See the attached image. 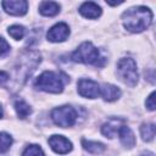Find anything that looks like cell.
Instances as JSON below:
<instances>
[{"label":"cell","mask_w":156,"mask_h":156,"mask_svg":"<svg viewBox=\"0 0 156 156\" xmlns=\"http://www.w3.org/2000/svg\"><path fill=\"white\" fill-rule=\"evenodd\" d=\"M124 27L133 33H139L146 29L152 21V12L145 6H136L127 10L123 16Z\"/></svg>","instance_id":"obj_1"},{"label":"cell","mask_w":156,"mask_h":156,"mask_svg":"<svg viewBox=\"0 0 156 156\" xmlns=\"http://www.w3.org/2000/svg\"><path fill=\"white\" fill-rule=\"evenodd\" d=\"M72 60L74 62L89 63L100 67L105 63V58L100 55V51L89 41H85L78 46V49L72 54Z\"/></svg>","instance_id":"obj_2"},{"label":"cell","mask_w":156,"mask_h":156,"mask_svg":"<svg viewBox=\"0 0 156 156\" xmlns=\"http://www.w3.org/2000/svg\"><path fill=\"white\" fill-rule=\"evenodd\" d=\"M35 88L46 93L58 94L63 90V82L57 73L52 71H45L37 78Z\"/></svg>","instance_id":"obj_3"},{"label":"cell","mask_w":156,"mask_h":156,"mask_svg":"<svg viewBox=\"0 0 156 156\" xmlns=\"http://www.w3.org/2000/svg\"><path fill=\"white\" fill-rule=\"evenodd\" d=\"M117 74L121 78V80L128 84L129 87L136 85L139 74H138L135 61L130 57L121 58L117 63Z\"/></svg>","instance_id":"obj_4"},{"label":"cell","mask_w":156,"mask_h":156,"mask_svg":"<svg viewBox=\"0 0 156 156\" xmlns=\"http://www.w3.org/2000/svg\"><path fill=\"white\" fill-rule=\"evenodd\" d=\"M77 111L68 105L60 106L51 112V118L54 123L61 128H68L72 127L77 121Z\"/></svg>","instance_id":"obj_5"},{"label":"cell","mask_w":156,"mask_h":156,"mask_svg":"<svg viewBox=\"0 0 156 156\" xmlns=\"http://www.w3.org/2000/svg\"><path fill=\"white\" fill-rule=\"evenodd\" d=\"M78 93L83 98L95 99L100 95V87L91 79H80L78 82Z\"/></svg>","instance_id":"obj_6"},{"label":"cell","mask_w":156,"mask_h":156,"mask_svg":"<svg viewBox=\"0 0 156 156\" xmlns=\"http://www.w3.org/2000/svg\"><path fill=\"white\" fill-rule=\"evenodd\" d=\"M69 35V28L66 23L60 22L56 23L55 26H52L49 32H48V40L52 41V43H58V41H63L68 38Z\"/></svg>","instance_id":"obj_7"},{"label":"cell","mask_w":156,"mask_h":156,"mask_svg":"<svg viewBox=\"0 0 156 156\" xmlns=\"http://www.w3.org/2000/svg\"><path fill=\"white\" fill-rule=\"evenodd\" d=\"M49 145L56 154H68L72 150V143L62 135H52L49 138Z\"/></svg>","instance_id":"obj_8"},{"label":"cell","mask_w":156,"mask_h":156,"mask_svg":"<svg viewBox=\"0 0 156 156\" xmlns=\"http://www.w3.org/2000/svg\"><path fill=\"white\" fill-rule=\"evenodd\" d=\"M4 10L13 16H22L28 10V2L24 0H7L1 2Z\"/></svg>","instance_id":"obj_9"},{"label":"cell","mask_w":156,"mask_h":156,"mask_svg":"<svg viewBox=\"0 0 156 156\" xmlns=\"http://www.w3.org/2000/svg\"><path fill=\"white\" fill-rule=\"evenodd\" d=\"M122 126H124V119L123 118H111L108 122H106L101 127V133L106 138H113L118 133V130Z\"/></svg>","instance_id":"obj_10"},{"label":"cell","mask_w":156,"mask_h":156,"mask_svg":"<svg viewBox=\"0 0 156 156\" xmlns=\"http://www.w3.org/2000/svg\"><path fill=\"white\" fill-rule=\"evenodd\" d=\"M79 12L84 17L90 18V20H94V18H98L101 15V7L98 4H95V2L88 1V2H84V4L80 5Z\"/></svg>","instance_id":"obj_11"},{"label":"cell","mask_w":156,"mask_h":156,"mask_svg":"<svg viewBox=\"0 0 156 156\" xmlns=\"http://www.w3.org/2000/svg\"><path fill=\"white\" fill-rule=\"evenodd\" d=\"M100 95L104 98V100L111 102V101H115V100H117V99L119 98L121 90H119L117 87L112 85V84L105 83V84H102L101 88H100Z\"/></svg>","instance_id":"obj_12"},{"label":"cell","mask_w":156,"mask_h":156,"mask_svg":"<svg viewBox=\"0 0 156 156\" xmlns=\"http://www.w3.org/2000/svg\"><path fill=\"white\" fill-rule=\"evenodd\" d=\"M118 135H119V139H121V143L123 146L130 149L135 145V136H134V133L132 132V129L127 126H122L118 130Z\"/></svg>","instance_id":"obj_13"},{"label":"cell","mask_w":156,"mask_h":156,"mask_svg":"<svg viewBox=\"0 0 156 156\" xmlns=\"http://www.w3.org/2000/svg\"><path fill=\"white\" fill-rule=\"evenodd\" d=\"M39 11L43 16H48V17H51V16H55L60 11V5L55 1H43L40 2L39 5Z\"/></svg>","instance_id":"obj_14"},{"label":"cell","mask_w":156,"mask_h":156,"mask_svg":"<svg viewBox=\"0 0 156 156\" xmlns=\"http://www.w3.org/2000/svg\"><path fill=\"white\" fill-rule=\"evenodd\" d=\"M82 145L90 154H96L98 155V154H101L102 151H105V145L101 144V143H98V141H90V140L83 139L82 140Z\"/></svg>","instance_id":"obj_15"},{"label":"cell","mask_w":156,"mask_h":156,"mask_svg":"<svg viewBox=\"0 0 156 156\" xmlns=\"http://www.w3.org/2000/svg\"><path fill=\"white\" fill-rule=\"evenodd\" d=\"M15 108H16L17 115H18L21 118H26V117L32 112L29 105H28L24 100H17V101L15 102Z\"/></svg>","instance_id":"obj_16"},{"label":"cell","mask_w":156,"mask_h":156,"mask_svg":"<svg viewBox=\"0 0 156 156\" xmlns=\"http://www.w3.org/2000/svg\"><path fill=\"white\" fill-rule=\"evenodd\" d=\"M140 133L143 136V140L145 141H151L155 136V126L152 123H145L140 128Z\"/></svg>","instance_id":"obj_17"},{"label":"cell","mask_w":156,"mask_h":156,"mask_svg":"<svg viewBox=\"0 0 156 156\" xmlns=\"http://www.w3.org/2000/svg\"><path fill=\"white\" fill-rule=\"evenodd\" d=\"M12 144V138L7 133H0V154L6 152Z\"/></svg>","instance_id":"obj_18"},{"label":"cell","mask_w":156,"mask_h":156,"mask_svg":"<svg viewBox=\"0 0 156 156\" xmlns=\"http://www.w3.org/2000/svg\"><path fill=\"white\" fill-rule=\"evenodd\" d=\"M22 156H45V155H44V152L39 145L33 144V145H29L24 149Z\"/></svg>","instance_id":"obj_19"},{"label":"cell","mask_w":156,"mask_h":156,"mask_svg":"<svg viewBox=\"0 0 156 156\" xmlns=\"http://www.w3.org/2000/svg\"><path fill=\"white\" fill-rule=\"evenodd\" d=\"M9 34H10L13 39L20 40V39H22L23 35H24V28H23L22 26H20V24H13V26H11V27L9 28Z\"/></svg>","instance_id":"obj_20"},{"label":"cell","mask_w":156,"mask_h":156,"mask_svg":"<svg viewBox=\"0 0 156 156\" xmlns=\"http://www.w3.org/2000/svg\"><path fill=\"white\" fill-rule=\"evenodd\" d=\"M9 50H10V45H9V43H7L4 38L0 37V56H4L5 54H7Z\"/></svg>","instance_id":"obj_21"},{"label":"cell","mask_w":156,"mask_h":156,"mask_svg":"<svg viewBox=\"0 0 156 156\" xmlns=\"http://www.w3.org/2000/svg\"><path fill=\"white\" fill-rule=\"evenodd\" d=\"M145 105H146V107H147L150 111H154V110H155V91H152V93L149 95V98L146 99Z\"/></svg>","instance_id":"obj_22"},{"label":"cell","mask_w":156,"mask_h":156,"mask_svg":"<svg viewBox=\"0 0 156 156\" xmlns=\"http://www.w3.org/2000/svg\"><path fill=\"white\" fill-rule=\"evenodd\" d=\"M7 79H9V74L6 72H4V71H0V84L5 83Z\"/></svg>","instance_id":"obj_23"},{"label":"cell","mask_w":156,"mask_h":156,"mask_svg":"<svg viewBox=\"0 0 156 156\" xmlns=\"http://www.w3.org/2000/svg\"><path fill=\"white\" fill-rule=\"evenodd\" d=\"M143 156H154V154H152V152H146V154H144Z\"/></svg>","instance_id":"obj_24"}]
</instances>
